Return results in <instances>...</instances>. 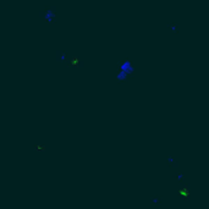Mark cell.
Masks as SVG:
<instances>
[{"label":"cell","instance_id":"6da1fadb","mask_svg":"<svg viewBox=\"0 0 209 209\" xmlns=\"http://www.w3.org/2000/svg\"><path fill=\"white\" fill-rule=\"evenodd\" d=\"M54 6H44L43 10L40 11V17L43 19L45 23H52L54 17H55V11H54Z\"/></svg>","mask_w":209,"mask_h":209},{"label":"cell","instance_id":"7a4b0ae2","mask_svg":"<svg viewBox=\"0 0 209 209\" xmlns=\"http://www.w3.org/2000/svg\"><path fill=\"white\" fill-rule=\"evenodd\" d=\"M66 56H67L66 52H64V50H58L56 52V61L58 62H62L66 59Z\"/></svg>","mask_w":209,"mask_h":209}]
</instances>
